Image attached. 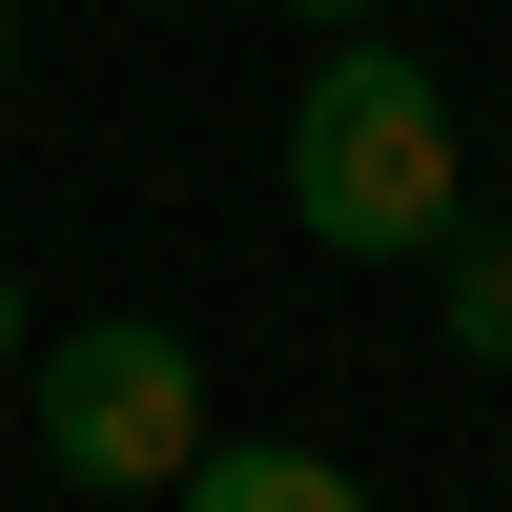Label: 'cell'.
<instances>
[{
	"instance_id": "1",
	"label": "cell",
	"mask_w": 512,
	"mask_h": 512,
	"mask_svg": "<svg viewBox=\"0 0 512 512\" xmlns=\"http://www.w3.org/2000/svg\"><path fill=\"white\" fill-rule=\"evenodd\" d=\"M287 226L328 267H451L472 226V144H451V82L410 41H328L308 103H287Z\"/></svg>"
},
{
	"instance_id": "2",
	"label": "cell",
	"mask_w": 512,
	"mask_h": 512,
	"mask_svg": "<svg viewBox=\"0 0 512 512\" xmlns=\"http://www.w3.org/2000/svg\"><path fill=\"white\" fill-rule=\"evenodd\" d=\"M21 410H41V472L62 492H185L205 451V349L164 308H82V328H41L21 349Z\"/></svg>"
},
{
	"instance_id": "3",
	"label": "cell",
	"mask_w": 512,
	"mask_h": 512,
	"mask_svg": "<svg viewBox=\"0 0 512 512\" xmlns=\"http://www.w3.org/2000/svg\"><path fill=\"white\" fill-rule=\"evenodd\" d=\"M185 512H369V472L308 451V431H226V451L185 472Z\"/></svg>"
},
{
	"instance_id": "4",
	"label": "cell",
	"mask_w": 512,
	"mask_h": 512,
	"mask_svg": "<svg viewBox=\"0 0 512 512\" xmlns=\"http://www.w3.org/2000/svg\"><path fill=\"white\" fill-rule=\"evenodd\" d=\"M431 328H451V369H512V226H451V267H431Z\"/></svg>"
},
{
	"instance_id": "5",
	"label": "cell",
	"mask_w": 512,
	"mask_h": 512,
	"mask_svg": "<svg viewBox=\"0 0 512 512\" xmlns=\"http://www.w3.org/2000/svg\"><path fill=\"white\" fill-rule=\"evenodd\" d=\"M287 21H308V41H390V0H287Z\"/></svg>"
},
{
	"instance_id": "6",
	"label": "cell",
	"mask_w": 512,
	"mask_h": 512,
	"mask_svg": "<svg viewBox=\"0 0 512 512\" xmlns=\"http://www.w3.org/2000/svg\"><path fill=\"white\" fill-rule=\"evenodd\" d=\"M0 369H21V267H0Z\"/></svg>"
},
{
	"instance_id": "7",
	"label": "cell",
	"mask_w": 512,
	"mask_h": 512,
	"mask_svg": "<svg viewBox=\"0 0 512 512\" xmlns=\"http://www.w3.org/2000/svg\"><path fill=\"white\" fill-rule=\"evenodd\" d=\"M0 82H21V0H0Z\"/></svg>"
}]
</instances>
